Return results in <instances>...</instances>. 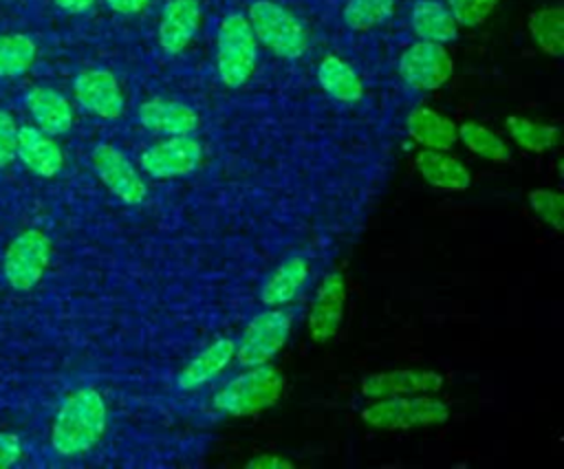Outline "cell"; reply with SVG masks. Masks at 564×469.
<instances>
[{
	"instance_id": "obj_1",
	"label": "cell",
	"mask_w": 564,
	"mask_h": 469,
	"mask_svg": "<svg viewBox=\"0 0 564 469\" xmlns=\"http://www.w3.org/2000/svg\"><path fill=\"white\" fill-rule=\"evenodd\" d=\"M108 410L95 388H79L68 394L53 421L51 445L59 456L90 451L106 432Z\"/></svg>"
},
{
	"instance_id": "obj_2",
	"label": "cell",
	"mask_w": 564,
	"mask_h": 469,
	"mask_svg": "<svg viewBox=\"0 0 564 469\" xmlns=\"http://www.w3.org/2000/svg\"><path fill=\"white\" fill-rule=\"evenodd\" d=\"M284 388L282 374L269 366L242 368L240 374L223 383L212 396V410L223 416H251L271 407Z\"/></svg>"
},
{
	"instance_id": "obj_3",
	"label": "cell",
	"mask_w": 564,
	"mask_h": 469,
	"mask_svg": "<svg viewBox=\"0 0 564 469\" xmlns=\"http://www.w3.org/2000/svg\"><path fill=\"white\" fill-rule=\"evenodd\" d=\"M258 40L247 22V15L231 11L223 15L216 29V75L225 88H242L258 64Z\"/></svg>"
},
{
	"instance_id": "obj_4",
	"label": "cell",
	"mask_w": 564,
	"mask_h": 469,
	"mask_svg": "<svg viewBox=\"0 0 564 469\" xmlns=\"http://www.w3.org/2000/svg\"><path fill=\"white\" fill-rule=\"evenodd\" d=\"M247 22L269 53L293 62L308 51V31L304 22L275 0H253L247 9Z\"/></svg>"
},
{
	"instance_id": "obj_5",
	"label": "cell",
	"mask_w": 564,
	"mask_h": 469,
	"mask_svg": "<svg viewBox=\"0 0 564 469\" xmlns=\"http://www.w3.org/2000/svg\"><path fill=\"white\" fill-rule=\"evenodd\" d=\"M449 418L445 401L432 394H405L372 399L361 410V421L375 429H414L441 425Z\"/></svg>"
},
{
	"instance_id": "obj_6",
	"label": "cell",
	"mask_w": 564,
	"mask_h": 469,
	"mask_svg": "<svg viewBox=\"0 0 564 469\" xmlns=\"http://www.w3.org/2000/svg\"><path fill=\"white\" fill-rule=\"evenodd\" d=\"M291 326V315L282 308H267L253 315L236 339L234 361L240 368L269 363L289 341Z\"/></svg>"
},
{
	"instance_id": "obj_7",
	"label": "cell",
	"mask_w": 564,
	"mask_h": 469,
	"mask_svg": "<svg viewBox=\"0 0 564 469\" xmlns=\"http://www.w3.org/2000/svg\"><path fill=\"white\" fill-rule=\"evenodd\" d=\"M203 145L194 134H176L165 137L152 145H148L141 156V170L154 181H172L185 178L198 172L203 165Z\"/></svg>"
},
{
	"instance_id": "obj_8",
	"label": "cell",
	"mask_w": 564,
	"mask_h": 469,
	"mask_svg": "<svg viewBox=\"0 0 564 469\" xmlns=\"http://www.w3.org/2000/svg\"><path fill=\"white\" fill-rule=\"evenodd\" d=\"M401 81L419 92L441 88L454 73V62L443 44L416 40L405 46L397 59Z\"/></svg>"
},
{
	"instance_id": "obj_9",
	"label": "cell",
	"mask_w": 564,
	"mask_h": 469,
	"mask_svg": "<svg viewBox=\"0 0 564 469\" xmlns=\"http://www.w3.org/2000/svg\"><path fill=\"white\" fill-rule=\"evenodd\" d=\"M95 174L126 205H141L148 198V185L132 161L112 143H97L90 154Z\"/></svg>"
},
{
	"instance_id": "obj_10",
	"label": "cell",
	"mask_w": 564,
	"mask_h": 469,
	"mask_svg": "<svg viewBox=\"0 0 564 469\" xmlns=\"http://www.w3.org/2000/svg\"><path fill=\"white\" fill-rule=\"evenodd\" d=\"M48 258H51V242L42 231L29 229L20 233L9 244L4 255L7 282L18 291L33 288L44 275Z\"/></svg>"
},
{
	"instance_id": "obj_11",
	"label": "cell",
	"mask_w": 564,
	"mask_h": 469,
	"mask_svg": "<svg viewBox=\"0 0 564 469\" xmlns=\"http://www.w3.org/2000/svg\"><path fill=\"white\" fill-rule=\"evenodd\" d=\"M73 92L79 106L106 121H115L126 110V97L119 79L108 68L82 70L73 81Z\"/></svg>"
},
{
	"instance_id": "obj_12",
	"label": "cell",
	"mask_w": 564,
	"mask_h": 469,
	"mask_svg": "<svg viewBox=\"0 0 564 469\" xmlns=\"http://www.w3.org/2000/svg\"><path fill=\"white\" fill-rule=\"evenodd\" d=\"M344 306L346 280L339 271H328L322 277L308 310V335L313 341L326 343L337 335L344 319Z\"/></svg>"
},
{
	"instance_id": "obj_13",
	"label": "cell",
	"mask_w": 564,
	"mask_h": 469,
	"mask_svg": "<svg viewBox=\"0 0 564 469\" xmlns=\"http://www.w3.org/2000/svg\"><path fill=\"white\" fill-rule=\"evenodd\" d=\"M200 0H165L156 24V44L163 55L183 53L200 26Z\"/></svg>"
},
{
	"instance_id": "obj_14",
	"label": "cell",
	"mask_w": 564,
	"mask_h": 469,
	"mask_svg": "<svg viewBox=\"0 0 564 469\" xmlns=\"http://www.w3.org/2000/svg\"><path fill=\"white\" fill-rule=\"evenodd\" d=\"M443 388V377L434 370L405 368L390 372H375L361 379V394L366 399L405 396V394H434Z\"/></svg>"
},
{
	"instance_id": "obj_15",
	"label": "cell",
	"mask_w": 564,
	"mask_h": 469,
	"mask_svg": "<svg viewBox=\"0 0 564 469\" xmlns=\"http://www.w3.org/2000/svg\"><path fill=\"white\" fill-rule=\"evenodd\" d=\"M139 123L154 134L176 137V134H194L200 126V114L185 101L150 97L137 108Z\"/></svg>"
},
{
	"instance_id": "obj_16",
	"label": "cell",
	"mask_w": 564,
	"mask_h": 469,
	"mask_svg": "<svg viewBox=\"0 0 564 469\" xmlns=\"http://www.w3.org/2000/svg\"><path fill=\"white\" fill-rule=\"evenodd\" d=\"M236 339L234 337H216L203 350H198L176 374L174 383L181 392H194L214 379H218L229 363H234Z\"/></svg>"
},
{
	"instance_id": "obj_17",
	"label": "cell",
	"mask_w": 564,
	"mask_h": 469,
	"mask_svg": "<svg viewBox=\"0 0 564 469\" xmlns=\"http://www.w3.org/2000/svg\"><path fill=\"white\" fill-rule=\"evenodd\" d=\"M311 260L304 253L284 258L262 282L258 297L267 308H284L291 304L311 282Z\"/></svg>"
},
{
	"instance_id": "obj_18",
	"label": "cell",
	"mask_w": 564,
	"mask_h": 469,
	"mask_svg": "<svg viewBox=\"0 0 564 469\" xmlns=\"http://www.w3.org/2000/svg\"><path fill=\"white\" fill-rule=\"evenodd\" d=\"M414 167L430 187L441 192H465L471 185L467 165L449 154V150L421 148L414 156Z\"/></svg>"
},
{
	"instance_id": "obj_19",
	"label": "cell",
	"mask_w": 564,
	"mask_h": 469,
	"mask_svg": "<svg viewBox=\"0 0 564 469\" xmlns=\"http://www.w3.org/2000/svg\"><path fill=\"white\" fill-rule=\"evenodd\" d=\"M315 79L319 88L337 103L355 106L364 99V81L359 73L350 62L335 53H328L319 59L315 68Z\"/></svg>"
},
{
	"instance_id": "obj_20",
	"label": "cell",
	"mask_w": 564,
	"mask_h": 469,
	"mask_svg": "<svg viewBox=\"0 0 564 469\" xmlns=\"http://www.w3.org/2000/svg\"><path fill=\"white\" fill-rule=\"evenodd\" d=\"M408 20L416 40L445 46L458 37V22L445 0H414Z\"/></svg>"
},
{
	"instance_id": "obj_21",
	"label": "cell",
	"mask_w": 564,
	"mask_h": 469,
	"mask_svg": "<svg viewBox=\"0 0 564 469\" xmlns=\"http://www.w3.org/2000/svg\"><path fill=\"white\" fill-rule=\"evenodd\" d=\"M456 128L458 126L449 117L441 114L430 106L412 108L405 119V130L410 139L416 145L430 150H452L454 143L458 141Z\"/></svg>"
},
{
	"instance_id": "obj_22",
	"label": "cell",
	"mask_w": 564,
	"mask_h": 469,
	"mask_svg": "<svg viewBox=\"0 0 564 469\" xmlns=\"http://www.w3.org/2000/svg\"><path fill=\"white\" fill-rule=\"evenodd\" d=\"M15 154L33 174L44 176V178L55 176L64 165L59 145L46 132H42L40 128H33V126L18 128Z\"/></svg>"
},
{
	"instance_id": "obj_23",
	"label": "cell",
	"mask_w": 564,
	"mask_h": 469,
	"mask_svg": "<svg viewBox=\"0 0 564 469\" xmlns=\"http://www.w3.org/2000/svg\"><path fill=\"white\" fill-rule=\"evenodd\" d=\"M24 101L42 132L64 134L73 128V106L68 103V99L62 92H57L53 88L35 86L26 92Z\"/></svg>"
},
{
	"instance_id": "obj_24",
	"label": "cell",
	"mask_w": 564,
	"mask_h": 469,
	"mask_svg": "<svg viewBox=\"0 0 564 469\" xmlns=\"http://www.w3.org/2000/svg\"><path fill=\"white\" fill-rule=\"evenodd\" d=\"M529 33L535 46L549 57L564 53V9L560 4L540 7L529 18Z\"/></svg>"
},
{
	"instance_id": "obj_25",
	"label": "cell",
	"mask_w": 564,
	"mask_h": 469,
	"mask_svg": "<svg viewBox=\"0 0 564 469\" xmlns=\"http://www.w3.org/2000/svg\"><path fill=\"white\" fill-rule=\"evenodd\" d=\"M458 141L476 156L494 163H505L511 159V150L507 141L494 132L491 128L476 123V121H463L458 128Z\"/></svg>"
},
{
	"instance_id": "obj_26",
	"label": "cell",
	"mask_w": 564,
	"mask_h": 469,
	"mask_svg": "<svg viewBox=\"0 0 564 469\" xmlns=\"http://www.w3.org/2000/svg\"><path fill=\"white\" fill-rule=\"evenodd\" d=\"M507 134L516 145H520L527 152H546L557 145L560 130L551 123L533 121L520 114H511L505 119Z\"/></svg>"
},
{
	"instance_id": "obj_27",
	"label": "cell",
	"mask_w": 564,
	"mask_h": 469,
	"mask_svg": "<svg viewBox=\"0 0 564 469\" xmlns=\"http://www.w3.org/2000/svg\"><path fill=\"white\" fill-rule=\"evenodd\" d=\"M397 11V0H346L341 22L348 31L366 33L386 24Z\"/></svg>"
},
{
	"instance_id": "obj_28",
	"label": "cell",
	"mask_w": 564,
	"mask_h": 469,
	"mask_svg": "<svg viewBox=\"0 0 564 469\" xmlns=\"http://www.w3.org/2000/svg\"><path fill=\"white\" fill-rule=\"evenodd\" d=\"M35 42L29 35H0V77L24 75L35 59Z\"/></svg>"
},
{
	"instance_id": "obj_29",
	"label": "cell",
	"mask_w": 564,
	"mask_h": 469,
	"mask_svg": "<svg viewBox=\"0 0 564 469\" xmlns=\"http://www.w3.org/2000/svg\"><path fill=\"white\" fill-rule=\"evenodd\" d=\"M531 211L553 231L564 229V196L555 189L535 187L527 196Z\"/></svg>"
},
{
	"instance_id": "obj_30",
	"label": "cell",
	"mask_w": 564,
	"mask_h": 469,
	"mask_svg": "<svg viewBox=\"0 0 564 469\" xmlns=\"http://www.w3.org/2000/svg\"><path fill=\"white\" fill-rule=\"evenodd\" d=\"M500 0H445L458 26H478L482 24Z\"/></svg>"
},
{
	"instance_id": "obj_31",
	"label": "cell",
	"mask_w": 564,
	"mask_h": 469,
	"mask_svg": "<svg viewBox=\"0 0 564 469\" xmlns=\"http://www.w3.org/2000/svg\"><path fill=\"white\" fill-rule=\"evenodd\" d=\"M18 145V126L13 117L0 110V167H4L15 156Z\"/></svg>"
},
{
	"instance_id": "obj_32",
	"label": "cell",
	"mask_w": 564,
	"mask_h": 469,
	"mask_svg": "<svg viewBox=\"0 0 564 469\" xmlns=\"http://www.w3.org/2000/svg\"><path fill=\"white\" fill-rule=\"evenodd\" d=\"M247 469H293L295 462L278 454H258L245 465Z\"/></svg>"
},
{
	"instance_id": "obj_33",
	"label": "cell",
	"mask_w": 564,
	"mask_h": 469,
	"mask_svg": "<svg viewBox=\"0 0 564 469\" xmlns=\"http://www.w3.org/2000/svg\"><path fill=\"white\" fill-rule=\"evenodd\" d=\"M20 458V440L13 434H0V467H11Z\"/></svg>"
},
{
	"instance_id": "obj_34",
	"label": "cell",
	"mask_w": 564,
	"mask_h": 469,
	"mask_svg": "<svg viewBox=\"0 0 564 469\" xmlns=\"http://www.w3.org/2000/svg\"><path fill=\"white\" fill-rule=\"evenodd\" d=\"M119 15H139L148 9L150 0H104Z\"/></svg>"
},
{
	"instance_id": "obj_35",
	"label": "cell",
	"mask_w": 564,
	"mask_h": 469,
	"mask_svg": "<svg viewBox=\"0 0 564 469\" xmlns=\"http://www.w3.org/2000/svg\"><path fill=\"white\" fill-rule=\"evenodd\" d=\"M62 11H66V13H86V11H90L93 7H95V2L97 0H53Z\"/></svg>"
}]
</instances>
